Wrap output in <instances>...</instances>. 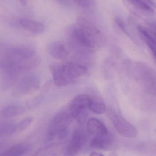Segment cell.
<instances>
[{
	"label": "cell",
	"instance_id": "obj_5",
	"mask_svg": "<svg viewBox=\"0 0 156 156\" xmlns=\"http://www.w3.org/2000/svg\"><path fill=\"white\" fill-rule=\"evenodd\" d=\"M109 117L114 127L120 135L126 137H135L137 135L136 128L122 115L115 112L110 111Z\"/></svg>",
	"mask_w": 156,
	"mask_h": 156
},
{
	"label": "cell",
	"instance_id": "obj_17",
	"mask_svg": "<svg viewBox=\"0 0 156 156\" xmlns=\"http://www.w3.org/2000/svg\"><path fill=\"white\" fill-rule=\"evenodd\" d=\"M137 30L142 38L149 39L156 44V32L147 26L141 25L138 26Z\"/></svg>",
	"mask_w": 156,
	"mask_h": 156
},
{
	"label": "cell",
	"instance_id": "obj_11",
	"mask_svg": "<svg viewBox=\"0 0 156 156\" xmlns=\"http://www.w3.org/2000/svg\"><path fill=\"white\" fill-rule=\"evenodd\" d=\"M19 23L25 30L32 34H41L44 32L45 29L43 23L27 18L20 19Z\"/></svg>",
	"mask_w": 156,
	"mask_h": 156
},
{
	"label": "cell",
	"instance_id": "obj_13",
	"mask_svg": "<svg viewBox=\"0 0 156 156\" xmlns=\"http://www.w3.org/2000/svg\"><path fill=\"white\" fill-rule=\"evenodd\" d=\"M87 130L91 135L106 134L108 132L105 125L99 119L94 118L90 119L87 123Z\"/></svg>",
	"mask_w": 156,
	"mask_h": 156
},
{
	"label": "cell",
	"instance_id": "obj_24",
	"mask_svg": "<svg viewBox=\"0 0 156 156\" xmlns=\"http://www.w3.org/2000/svg\"><path fill=\"white\" fill-rule=\"evenodd\" d=\"M153 8L156 9V0H147Z\"/></svg>",
	"mask_w": 156,
	"mask_h": 156
},
{
	"label": "cell",
	"instance_id": "obj_8",
	"mask_svg": "<svg viewBox=\"0 0 156 156\" xmlns=\"http://www.w3.org/2000/svg\"><path fill=\"white\" fill-rule=\"evenodd\" d=\"M86 139V134L85 131L82 129H76L72 135L66 155L73 156L77 154L83 147Z\"/></svg>",
	"mask_w": 156,
	"mask_h": 156
},
{
	"label": "cell",
	"instance_id": "obj_16",
	"mask_svg": "<svg viewBox=\"0 0 156 156\" xmlns=\"http://www.w3.org/2000/svg\"><path fill=\"white\" fill-rule=\"evenodd\" d=\"M24 111V108L19 105H11L4 108L1 112V116L4 118H11L20 115Z\"/></svg>",
	"mask_w": 156,
	"mask_h": 156
},
{
	"label": "cell",
	"instance_id": "obj_27",
	"mask_svg": "<svg viewBox=\"0 0 156 156\" xmlns=\"http://www.w3.org/2000/svg\"><path fill=\"white\" fill-rule=\"evenodd\" d=\"M152 54H153V55H154V57H155V59L156 60V51H155L152 52Z\"/></svg>",
	"mask_w": 156,
	"mask_h": 156
},
{
	"label": "cell",
	"instance_id": "obj_6",
	"mask_svg": "<svg viewBox=\"0 0 156 156\" xmlns=\"http://www.w3.org/2000/svg\"><path fill=\"white\" fill-rule=\"evenodd\" d=\"M90 96L80 94L76 97L71 102L69 112L73 119H77L80 123L86 118L87 109L88 108Z\"/></svg>",
	"mask_w": 156,
	"mask_h": 156
},
{
	"label": "cell",
	"instance_id": "obj_4",
	"mask_svg": "<svg viewBox=\"0 0 156 156\" xmlns=\"http://www.w3.org/2000/svg\"><path fill=\"white\" fill-rule=\"evenodd\" d=\"M76 26L95 49L103 42V34L100 30L85 17L83 16L78 17L76 19Z\"/></svg>",
	"mask_w": 156,
	"mask_h": 156
},
{
	"label": "cell",
	"instance_id": "obj_15",
	"mask_svg": "<svg viewBox=\"0 0 156 156\" xmlns=\"http://www.w3.org/2000/svg\"><path fill=\"white\" fill-rule=\"evenodd\" d=\"M88 108L96 114H103L106 110L105 105L104 101L97 96H90Z\"/></svg>",
	"mask_w": 156,
	"mask_h": 156
},
{
	"label": "cell",
	"instance_id": "obj_10",
	"mask_svg": "<svg viewBox=\"0 0 156 156\" xmlns=\"http://www.w3.org/2000/svg\"><path fill=\"white\" fill-rule=\"evenodd\" d=\"M139 16H147L154 12L153 7L147 0H125Z\"/></svg>",
	"mask_w": 156,
	"mask_h": 156
},
{
	"label": "cell",
	"instance_id": "obj_7",
	"mask_svg": "<svg viewBox=\"0 0 156 156\" xmlns=\"http://www.w3.org/2000/svg\"><path fill=\"white\" fill-rule=\"evenodd\" d=\"M40 80L36 75L30 74L24 76L16 86L14 94L23 96L34 92L39 88Z\"/></svg>",
	"mask_w": 156,
	"mask_h": 156
},
{
	"label": "cell",
	"instance_id": "obj_14",
	"mask_svg": "<svg viewBox=\"0 0 156 156\" xmlns=\"http://www.w3.org/2000/svg\"><path fill=\"white\" fill-rule=\"evenodd\" d=\"M32 147L28 144H18L12 146L1 155L6 156H23L31 151Z\"/></svg>",
	"mask_w": 156,
	"mask_h": 156
},
{
	"label": "cell",
	"instance_id": "obj_21",
	"mask_svg": "<svg viewBox=\"0 0 156 156\" xmlns=\"http://www.w3.org/2000/svg\"><path fill=\"white\" fill-rule=\"evenodd\" d=\"M115 22L116 23L117 25L120 28V30L125 34H126L129 37H131V34L129 33L128 29H127L126 26V24L124 23V22L119 18H116L115 20Z\"/></svg>",
	"mask_w": 156,
	"mask_h": 156
},
{
	"label": "cell",
	"instance_id": "obj_3",
	"mask_svg": "<svg viewBox=\"0 0 156 156\" xmlns=\"http://www.w3.org/2000/svg\"><path fill=\"white\" fill-rule=\"evenodd\" d=\"M73 119L69 112L56 115L49 125L47 135L51 140H62L68 134V128Z\"/></svg>",
	"mask_w": 156,
	"mask_h": 156
},
{
	"label": "cell",
	"instance_id": "obj_2",
	"mask_svg": "<svg viewBox=\"0 0 156 156\" xmlns=\"http://www.w3.org/2000/svg\"><path fill=\"white\" fill-rule=\"evenodd\" d=\"M50 69L54 83L57 86L69 84L83 76L87 70L83 65L72 62L55 64L51 66Z\"/></svg>",
	"mask_w": 156,
	"mask_h": 156
},
{
	"label": "cell",
	"instance_id": "obj_9",
	"mask_svg": "<svg viewBox=\"0 0 156 156\" xmlns=\"http://www.w3.org/2000/svg\"><path fill=\"white\" fill-rule=\"evenodd\" d=\"M47 51L52 57L61 61L66 60L70 54V47L62 41L52 42L47 44Z\"/></svg>",
	"mask_w": 156,
	"mask_h": 156
},
{
	"label": "cell",
	"instance_id": "obj_23",
	"mask_svg": "<svg viewBox=\"0 0 156 156\" xmlns=\"http://www.w3.org/2000/svg\"><path fill=\"white\" fill-rule=\"evenodd\" d=\"M54 1L61 5L66 6L70 4L71 0H54Z\"/></svg>",
	"mask_w": 156,
	"mask_h": 156
},
{
	"label": "cell",
	"instance_id": "obj_1",
	"mask_svg": "<svg viewBox=\"0 0 156 156\" xmlns=\"http://www.w3.org/2000/svg\"><path fill=\"white\" fill-rule=\"evenodd\" d=\"M36 50L30 44L1 45V64L13 67H23L35 62Z\"/></svg>",
	"mask_w": 156,
	"mask_h": 156
},
{
	"label": "cell",
	"instance_id": "obj_20",
	"mask_svg": "<svg viewBox=\"0 0 156 156\" xmlns=\"http://www.w3.org/2000/svg\"><path fill=\"white\" fill-rule=\"evenodd\" d=\"M147 26L156 32V15L153 13L147 16L146 20Z\"/></svg>",
	"mask_w": 156,
	"mask_h": 156
},
{
	"label": "cell",
	"instance_id": "obj_18",
	"mask_svg": "<svg viewBox=\"0 0 156 156\" xmlns=\"http://www.w3.org/2000/svg\"><path fill=\"white\" fill-rule=\"evenodd\" d=\"M17 131V125L11 122L2 124L0 126L1 136H9Z\"/></svg>",
	"mask_w": 156,
	"mask_h": 156
},
{
	"label": "cell",
	"instance_id": "obj_19",
	"mask_svg": "<svg viewBox=\"0 0 156 156\" xmlns=\"http://www.w3.org/2000/svg\"><path fill=\"white\" fill-rule=\"evenodd\" d=\"M34 119L32 117H28L22 120L17 125V131L22 132L25 130L33 121Z\"/></svg>",
	"mask_w": 156,
	"mask_h": 156
},
{
	"label": "cell",
	"instance_id": "obj_25",
	"mask_svg": "<svg viewBox=\"0 0 156 156\" xmlns=\"http://www.w3.org/2000/svg\"><path fill=\"white\" fill-rule=\"evenodd\" d=\"M90 156H103V154L99 153V152H93L90 154Z\"/></svg>",
	"mask_w": 156,
	"mask_h": 156
},
{
	"label": "cell",
	"instance_id": "obj_12",
	"mask_svg": "<svg viewBox=\"0 0 156 156\" xmlns=\"http://www.w3.org/2000/svg\"><path fill=\"white\" fill-rule=\"evenodd\" d=\"M113 142V137L108 132L106 134L95 136L91 140L90 146L94 148L104 149L109 147Z\"/></svg>",
	"mask_w": 156,
	"mask_h": 156
},
{
	"label": "cell",
	"instance_id": "obj_22",
	"mask_svg": "<svg viewBox=\"0 0 156 156\" xmlns=\"http://www.w3.org/2000/svg\"><path fill=\"white\" fill-rule=\"evenodd\" d=\"M74 1L83 8H88L91 6V0H73Z\"/></svg>",
	"mask_w": 156,
	"mask_h": 156
},
{
	"label": "cell",
	"instance_id": "obj_26",
	"mask_svg": "<svg viewBox=\"0 0 156 156\" xmlns=\"http://www.w3.org/2000/svg\"><path fill=\"white\" fill-rule=\"evenodd\" d=\"M19 1L20 2V3H21L22 5H26V3H27V0H19Z\"/></svg>",
	"mask_w": 156,
	"mask_h": 156
}]
</instances>
